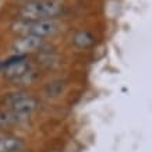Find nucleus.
Segmentation results:
<instances>
[{"label": "nucleus", "mask_w": 152, "mask_h": 152, "mask_svg": "<svg viewBox=\"0 0 152 152\" xmlns=\"http://www.w3.org/2000/svg\"><path fill=\"white\" fill-rule=\"evenodd\" d=\"M35 119H37L35 116L21 115V113L0 106V131L11 133L10 130H24L32 127Z\"/></svg>", "instance_id": "8"}, {"label": "nucleus", "mask_w": 152, "mask_h": 152, "mask_svg": "<svg viewBox=\"0 0 152 152\" xmlns=\"http://www.w3.org/2000/svg\"><path fill=\"white\" fill-rule=\"evenodd\" d=\"M67 46L74 52H92L99 43L98 34L87 27L71 29L67 37Z\"/></svg>", "instance_id": "7"}, {"label": "nucleus", "mask_w": 152, "mask_h": 152, "mask_svg": "<svg viewBox=\"0 0 152 152\" xmlns=\"http://www.w3.org/2000/svg\"><path fill=\"white\" fill-rule=\"evenodd\" d=\"M73 10L66 1L59 0H28L17 4L14 20H66Z\"/></svg>", "instance_id": "2"}, {"label": "nucleus", "mask_w": 152, "mask_h": 152, "mask_svg": "<svg viewBox=\"0 0 152 152\" xmlns=\"http://www.w3.org/2000/svg\"><path fill=\"white\" fill-rule=\"evenodd\" d=\"M24 1H28V0H24ZM59 1H66V0H59Z\"/></svg>", "instance_id": "10"}, {"label": "nucleus", "mask_w": 152, "mask_h": 152, "mask_svg": "<svg viewBox=\"0 0 152 152\" xmlns=\"http://www.w3.org/2000/svg\"><path fill=\"white\" fill-rule=\"evenodd\" d=\"M0 77L14 88L29 89L34 85H41L46 74L38 66L35 57L9 56L0 61Z\"/></svg>", "instance_id": "1"}, {"label": "nucleus", "mask_w": 152, "mask_h": 152, "mask_svg": "<svg viewBox=\"0 0 152 152\" xmlns=\"http://www.w3.org/2000/svg\"><path fill=\"white\" fill-rule=\"evenodd\" d=\"M70 89H71L70 80L66 75L57 73L48 75V78L42 81L39 95L42 96V99H46L49 102H59L67 96Z\"/></svg>", "instance_id": "6"}, {"label": "nucleus", "mask_w": 152, "mask_h": 152, "mask_svg": "<svg viewBox=\"0 0 152 152\" xmlns=\"http://www.w3.org/2000/svg\"><path fill=\"white\" fill-rule=\"evenodd\" d=\"M55 41H48L31 35H14L9 46V56H27L35 57L50 48Z\"/></svg>", "instance_id": "5"}, {"label": "nucleus", "mask_w": 152, "mask_h": 152, "mask_svg": "<svg viewBox=\"0 0 152 152\" xmlns=\"http://www.w3.org/2000/svg\"><path fill=\"white\" fill-rule=\"evenodd\" d=\"M66 28V20H13L10 24V32L13 35H31L48 41H55L56 38L64 32Z\"/></svg>", "instance_id": "3"}, {"label": "nucleus", "mask_w": 152, "mask_h": 152, "mask_svg": "<svg viewBox=\"0 0 152 152\" xmlns=\"http://www.w3.org/2000/svg\"><path fill=\"white\" fill-rule=\"evenodd\" d=\"M29 142L20 134L0 131V152H28Z\"/></svg>", "instance_id": "9"}, {"label": "nucleus", "mask_w": 152, "mask_h": 152, "mask_svg": "<svg viewBox=\"0 0 152 152\" xmlns=\"http://www.w3.org/2000/svg\"><path fill=\"white\" fill-rule=\"evenodd\" d=\"M0 106L21 115L37 117L43 110V99L41 95L32 92L31 89L15 88L0 96Z\"/></svg>", "instance_id": "4"}]
</instances>
